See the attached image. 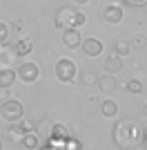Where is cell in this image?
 I'll list each match as a JSON object with an SVG mask.
<instances>
[{"label": "cell", "mask_w": 147, "mask_h": 150, "mask_svg": "<svg viewBox=\"0 0 147 150\" xmlns=\"http://www.w3.org/2000/svg\"><path fill=\"white\" fill-rule=\"evenodd\" d=\"M100 114L107 117V119L116 117V114H118V103H116V101H111V99H105L103 103H100Z\"/></svg>", "instance_id": "13"}, {"label": "cell", "mask_w": 147, "mask_h": 150, "mask_svg": "<svg viewBox=\"0 0 147 150\" xmlns=\"http://www.w3.org/2000/svg\"><path fill=\"white\" fill-rule=\"evenodd\" d=\"M80 43H83V38H80V31L78 29H62V45L65 47H69V50H76V47H80Z\"/></svg>", "instance_id": "7"}, {"label": "cell", "mask_w": 147, "mask_h": 150, "mask_svg": "<svg viewBox=\"0 0 147 150\" xmlns=\"http://www.w3.org/2000/svg\"><path fill=\"white\" fill-rule=\"evenodd\" d=\"M129 150H134V148H129Z\"/></svg>", "instance_id": "32"}, {"label": "cell", "mask_w": 147, "mask_h": 150, "mask_svg": "<svg viewBox=\"0 0 147 150\" xmlns=\"http://www.w3.org/2000/svg\"><path fill=\"white\" fill-rule=\"evenodd\" d=\"M56 79L62 83H71L76 79V63L71 58H58L56 61Z\"/></svg>", "instance_id": "2"}, {"label": "cell", "mask_w": 147, "mask_h": 150, "mask_svg": "<svg viewBox=\"0 0 147 150\" xmlns=\"http://www.w3.org/2000/svg\"><path fill=\"white\" fill-rule=\"evenodd\" d=\"M120 58L123 56H118L116 52L109 54V56L105 58V72H107V74H118V72L123 69V61H120Z\"/></svg>", "instance_id": "9"}, {"label": "cell", "mask_w": 147, "mask_h": 150, "mask_svg": "<svg viewBox=\"0 0 147 150\" xmlns=\"http://www.w3.org/2000/svg\"><path fill=\"white\" fill-rule=\"evenodd\" d=\"M7 38H9V25L0 20V43H5Z\"/></svg>", "instance_id": "23"}, {"label": "cell", "mask_w": 147, "mask_h": 150, "mask_svg": "<svg viewBox=\"0 0 147 150\" xmlns=\"http://www.w3.org/2000/svg\"><path fill=\"white\" fill-rule=\"evenodd\" d=\"M18 79V72L9 69H0V88H13V83Z\"/></svg>", "instance_id": "12"}, {"label": "cell", "mask_w": 147, "mask_h": 150, "mask_svg": "<svg viewBox=\"0 0 147 150\" xmlns=\"http://www.w3.org/2000/svg\"><path fill=\"white\" fill-rule=\"evenodd\" d=\"M98 88H100V92L105 94H111L114 90H116V79H114V74H100V79H98Z\"/></svg>", "instance_id": "10"}, {"label": "cell", "mask_w": 147, "mask_h": 150, "mask_svg": "<svg viewBox=\"0 0 147 150\" xmlns=\"http://www.w3.org/2000/svg\"><path fill=\"white\" fill-rule=\"evenodd\" d=\"M125 2L132 7H147V0H125Z\"/></svg>", "instance_id": "26"}, {"label": "cell", "mask_w": 147, "mask_h": 150, "mask_svg": "<svg viewBox=\"0 0 147 150\" xmlns=\"http://www.w3.org/2000/svg\"><path fill=\"white\" fill-rule=\"evenodd\" d=\"M100 52H103V43L98 40V38H85L83 40V54L85 56H100Z\"/></svg>", "instance_id": "8"}, {"label": "cell", "mask_w": 147, "mask_h": 150, "mask_svg": "<svg viewBox=\"0 0 147 150\" xmlns=\"http://www.w3.org/2000/svg\"><path fill=\"white\" fill-rule=\"evenodd\" d=\"M0 150H2V139H0Z\"/></svg>", "instance_id": "29"}, {"label": "cell", "mask_w": 147, "mask_h": 150, "mask_svg": "<svg viewBox=\"0 0 147 150\" xmlns=\"http://www.w3.org/2000/svg\"><path fill=\"white\" fill-rule=\"evenodd\" d=\"M129 139H132V148H136L143 141V128L138 123H129Z\"/></svg>", "instance_id": "16"}, {"label": "cell", "mask_w": 147, "mask_h": 150, "mask_svg": "<svg viewBox=\"0 0 147 150\" xmlns=\"http://www.w3.org/2000/svg\"><path fill=\"white\" fill-rule=\"evenodd\" d=\"M20 144H22L27 150H36L38 146H40V141H38V137L34 134V132H29V134H24V137H22V141H20Z\"/></svg>", "instance_id": "20"}, {"label": "cell", "mask_w": 147, "mask_h": 150, "mask_svg": "<svg viewBox=\"0 0 147 150\" xmlns=\"http://www.w3.org/2000/svg\"><path fill=\"white\" fill-rule=\"evenodd\" d=\"M13 50H16V56H27V54L34 50V43H31L29 38H20L18 43L13 45Z\"/></svg>", "instance_id": "14"}, {"label": "cell", "mask_w": 147, "mask_h": 150, "mask_svg": "<svg viewBox=\"0 0 147 150\" xmlns=\"http://www.w3.org/2000/svg\"><path fill=\"white\" fill-rule=\"evenodd\" d=\"M114 52H116L118 56H127L129 52H132V43H129V40H125V38H118L116 45H114Z\"/></svg>", "instance_id": "19"}, {"label": "cell", "mask_w": 147, "mask_h": 150, "mask_svg": "<svg viewBox=\"0 0 147 150\" xmlns=\"http://www.w3.org/2000/svg\"><path fill=\"white\" fill-rule=\"evenodd\" d=\"M87 23V16L83 11H76V23H74V29H78V27H83Z\"/></svg>", "instance_id": "24"}, {"label": "cell", "mask_w": 147, "mask_h": 150, "mask_svg": "<svg viewBox=\"0 0 147 150\" xmlns=\"http://www.w3.org/2000/svg\"><path fill=\"white\" fill-rule=\"evenodd\" d=\"M74 23H76V11H74V9H67V7L58 9V13H56V25L60 27V29H71Z\"/></svg>", "instance_id": "6"}, {"label": "cell", "mask_w": 147, "mask_h": 150, "mask_svg": "<svg viewBox=\"0 0 147 150\" xmlns=\"http://www.w3.org/2000/svg\"><path fill=\"white\" fill-rule=\"evenodd\" d=\"M9 92H11V88H0V105L9 101Z\"/></svg>", "instance_id": "25"}, {"label": "cell", "mask_w": 147, "mask_h": 150, "mask_svg": "<svg viewBox=\"0 0 147 150\" xmlns=\"http://www.w3.org/2000/svg\"><path fill=\"white\" fill-rule=\"evenodd\" d=\"M38 76H40V69H38L36 63L29 61V63H22V65L18 67V79L24 81V83H36Z\"/></svg>", "instance_id": "4"}, {"label": "cell", "mask_w": 147, "mask_h": 150, "mask_svg": "<svg viewBox=\"0 0 147 150\" xmlns=\"http://www.w3.org/2000/svg\"><path fill=\"white\" fill-rule=\"evenodd\" d=\"M100 16H103V20L107 23V25H118V23L123 20V7L114 5V2H111V5H105Z\"/></svg>", "instance_id": "5"}, {"label": "cell", "mask_w": 147, "mask_h": 150, "mask_svg": "<svg viewBox=\"0 0 147 150\" xmlns=\"http://www.w3.org/2000/svg\"><path fill=\"white\" fill-rule=\"evenodd\" d=\"M98 79H100V76H98L96 72H92V69L83 72V85H85V88H98Z\"/></svg>", "instance_id": "18"}, {"label": "cell", "mask_w": 147, "mask_h": 150, "mask_svg": "<svg viewBox=\"0 0 147 150\" xmlns=\"http://www.w3.org/2000/svg\"><path fill=\"white\" fill-rule=\"evenodd\" d=\"M16 56V50L7 47L5 43H0V69H9V63Z\"/></svg>", "instance_id": "11"}, {"label": "cell", "mask_w": 147, "mask_h": 150, "mask_svg": "<svg viewBox=\"0 0 147 150\" xmlns=\"http://www.w3.org/2000/svg\"><path fill=\"white\" fill-rule=\"evenodd\" d=\"M114 144L118 146V148H125V150H129L132 148V139H129V121H118L116 125H114Z\"/></svg>", "instance_id": "3"}, {"label": "cell", "mask_w": 147, "mask_h": 150, "mask_svg": "<svg viewBox=\"0 0 147 150\" xmlns=\"http://www.w3.org/2000/svg\"><path fill=\"white\" fill-rule=\"evenodd\" d=\"M145 11H147V7H145Z\"/></svg>", "instance_id": "31"}, {"label": "cell", "mask_w": 147, "mask_h": 150, "mask_svg": "<svg viewBox=\"0 0 147 150\" xmlns=\"http://www.w3.org/2000/svg\"><path fill=\"white\" fill-rule=\"evenodd\" d=\"M145 144H147V132H145Z\"/></svg>", "instance_id": "30"}, {"label": "cell", "mask_w": 147, "mask_h": 150, "mask_svg": "<svg viewBox=\"0 0 147 150\" xmlns=\"http://www.w3.org/2000/svg\"><path fill=\"white\" fill-rule=\"evenodd\" d=\"M5 132H7V139H9V141H22V137H24V132L20 130L18 123H11Z\"/></svg>", "instance_id": "17"}, {"label": "cell", "mask_w": 147, "mask_h": 150, "mask_svg": "<svg viewBox=\"0 0 147 150\" xmlns=\"http://www.w3.org/2000/svg\"><path fill=\"white\" fill-rule=\"evenodd\" d=\"M0 114H2V119H5L7 123H18V121H22L24 108H22V103H20V101L9 99L7 103H2V105H0Z\"/></svg>", "instance_id": "1"}, {"label": "cell", "mask_w": 147, "mask_h": 150, "mask_svg": "<svg viewBox=\"0 0 147 150\" xmlns=\"http://www.w3.org/2000/svg\"><path fill=\"white\" fill-rule=\"evenodd\" d=\"M51 141H67V128L62 123H54L51 125Z\"/></svg>", "instance_id": "15"}, {"label": "cell", "mask_w": 147, "mask_h": 150, "mask_svg": "<svg viewBox=\"0 0 147 150\" xmlns=\"http://www.w3.org/2000/svg\"><path fill=\"white\" fill-rule=\"evenodd\" d=\"M141 114H143V117H145V119H147V103H145V105L141 108Z\"/></svg>", "instance_id": "27"}, {"label": "cell", "mask_w": 147, "mask_h": 150, "mask_svg": "<svg viewBox=\"0 0 147 150\" xmlns=\"http://www.w3.org/2000/svg\"><path fill=\"white\" fill-rule=\"evenodd\" d=\"M127 90L132 94H141L143 92V83L138 81V79H129V81H127Z\"/></svg>", "instance_id": "22"}, {"label": "cell", "mask_w": 147, "mask_h": 150, "mask_svg": "<svg viewBox=\"0 0 147 150\" xmlns=\"http://www.w3.org/2000/svg\"><path fill=\"white\" fill-rule=\"evenodd\" d=\"M74 2H76V5H85L87 0H74Z\"/></svg>", "instance_id": "28"}, {"label": "cell", "mask_w": 147, "mask_h": 150, "mask_svg": "<svg viewBox=\"0 0 147 150\" xmlns=\"http://www.w3.org/2000/svg\"><path fill=\"white\" fill-rule=\"evenodd\" d=\"M129 43L134 45L136 50H143V47H145V45H147V36H145V34H134Z\"/></svg>", "instance_id": "21"}]
</instances>
